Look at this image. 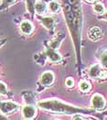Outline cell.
Wrapping results in <instances>:
<instances>
[{"instance_id":"1","label":"cell","mask_w":107,"mask_h":120,"mask_svg":"<svg viewBox=\"0 0 107 120\" xmlns=\"http://www.w3.org/2000/svg\"><path fill=\"white\" fill-rule=\"evenodd\" d=\"M64 15L68 24L69 30L74 41L77 51V57L80 58L81 49V31L82 23V14L80 0H66L64 5Z\"/></svg>"},{"instance_id":"2","label":"cell","mask_w":107,"mask_h":120,"mask_svg":"<svg viewBox=\"0 0 107 120\" xmlns=\"http://www.w3.org/2000/svg\"><path fill=\"white\" fill-rule=\"evenodd\" d=\"M38 105L39 107H41L42 109H45V110L63 113V114H76V113H85V114H87V113H92L91 110L72 106V105H70L67 104H64L62 102H59V100H55V99L39 102Z\"/></svg>"},{"instance_id":"3","label":"cell","mask_w":107,"mask_h":120,"mask_svg":"<svg viewBox=\"0 0 107 120\" xmlns=\"http://www.w3.org/2000/svg\"><path fill=\"white\" fill-rule=\"evenodd\" d=\"M89 75L93 79H99V78H105L107 76V73L103 69H102V67L99 64H94L90 68Z\"/></svg>"},{"instance_id":"4","label":"cell","mask_w":107,"mask_h":120,"mask_svg":"<svg viewBox=\"0 0 107 120\" xmlns=\"http://www.w3.org/2000/svg\"><path fill=\"white\" fill-rule=\"evenodd\" d=\"M92 105L96 110H103L105 106V100L101 94H95L92 98Z\"/></svg>"},{"instance_id":"5","label":"cell","mask_w":107,"mask_h":120,"mask_svg":"<svg viewBox=\"0 0 107 120\" xmlns=\"http://www.w3.org/2000/svg\"><path fill=\"white\" fill-rule=\"evenodd\" d=\"M18 109V105L14 102H0V111L3 114H9Z\"/></svg>"},{"instance_id":"6","label":"cell","mask_w":107,"mask_h":120,"mask_svg":"<svg viewBox=\"0 0 107 120\" xmlns=\"http://www.w3.org/2000/svg\"><path fill=\"white\" fill-rule=\"evenodd\" d=\"M88 36H89L90 40L95 41V40H100L103 37V32H102V30L99 27H92L91 30H89Z\"/></svg>"},{"instance_id":"7","label":"cell","mask_w":107,"mask_h":120,"mask_svg":"<svg viewBox=\"0 0 107 120\" xmlns=\"http://www.w3.org/2000/svg\"><path fill=\"white\" fill-rule=\"evenodd\" d=\"M53 80H54V75H53V73L51 71H46V72H44L41 75V78H40L41 83L43 85H46V86L51 84Z\"/></svg>"},{"instance_id":"8","label":"cell","mask_w":107,"mask_h":120,"mask_svg":"<svg viewBox=\"0 0 107 120\" xmlns=\"http://www.w3.org/2000/svg\"><path fill=\"white\" fill-rule=\"evenodd\" d=\"M36 113H37L36 109H35L33 106H31V105H27V106H25V107L22 109V115H23V116H24L25 118H27V119L34 117L35 115H36Z\"/></svg>"},{"instance_id":"9","label":"cell","mask_w":107,"mask_h":120,"mask_svg":"<svg viewBox=\"0 0 107 120\" xmlns=\"http://www.w3.org/2000/svg\"><path fill=\"white\" fill-rule=\"evenodd\" d=\"M46 54H47V56L49 57V59L51 61H59V60H60L61 59V57H60V55L59 54L58 52H56L55 51V49H52V48H49L47 50V52H46Z\"/></svg>"},{"instance_id":"10","label":"cell","mask_w":107,"mask_h":120,"mask_svg":"<svg viewBox=\"0 0 107 120\" xmlns=\"http://www.w3.org/2000/svg\"><path fill=\"white\" fill-rule=\"evenodd\" d=\"M20 29H21V31L24 34H30L32 32L33 27H32V25H31L30 22H29V21H24V22L21 23Z\"/></svg>"},{"instance_id":"11","label":"cell","mask_w":107,"mask_h":120,"mask_svg":"<svg viewBox=\"0 0 107 120\" xmlns=\"http://www.w3.org/2000/svg\"><path fill=\"white\" fill-rule=\"evenodd\" d=\"M41 22H42V24L47 28V29H51L52 27H53V25H54V19H52V18H44V19H42L41 20Z\"/></svg>"},{"instance_id":"12","label":"cell","mask_w":107,"mask_h":120,"mask_svg":"<svg viewBox=\"0 0 107 120\" xmlns=\"http://www.w3.org/2000/svg\"><path fill=\"white\" fill-rule=\"evenodd\" d=\"M35 10L39 13V14H41V13H44L45 10H46V6L43 2L41 1H39L37 3H35Z\"/></svg>"},{"instance_id":"13","label":"cell","mask_w":107,"mask_h":120,"mask_svg":"<svg viewBox=\"0 0 107 120\" xmlns=\"http://www.w3.org/2000/svg\"><path fill=\"white\" fill-rule=\"evenodd\" d=\"M79 86H80V89L82 91V92H87V91H89L90 88H91L90 83H89L88 82H86V81H81V82H80Z\"/></svg>"},{"instance_id":"14","label":"cell","mask_w":107,"mask_h":120,"mask_svg":"<svg viewBox=\"0 0 107 120\" xmlns=\"http://www.w3.org/2000/svg\"><path fill=\"white\" fill-rule=\"evenodd\" d=\"M49 9L52 12H57L59 8V5L58 2L56 1H52V2H49Z\"/></svg>"},{"instance_id":"15","label":"cell","mask_w":107,"mask_h":120,"mask_svg":"<svg viewBox=\"0 0 107 120\" xmlns=\"http://www.w3.org/2000/svg\"><path fill=\"white\" fill-rule=\"evenodd\" d=\"M93 9H94L95 12H97V13L103 14V13L104 12V7H103V4L97 3V4H95V5H94Z\"/></svg>"},{"instance_id":"16","label":"cell","mask_w":107,"mask_h":120,"mask_svg":"<svg viewBox=\"0 0 107 120\" xmlns=\"http://www.w3.org/2000/svg\"><path fill=\"white\" fill-rule=\"evenodd\" d=\"M101 61H102V64L103 66L107 70V51L103 52L101 56Z\"/></svg>"},{"instance_id":"17","label":"cell","mask_w":107,"mask_h":120,"mask_svg":"<svg viewBox=\"0 0 107 120\" xmlns=\"http://www.w3.org/2000/svg\"><path fill=\"white\" fill-rule=\"evenodd\" d=\"M27 4H28V9H29V11L30 13H33L34 9H35V2H34V0H29L27 2Z\"/></svg>"},{"instance_id":"18","label":"cell","mask_w":107,"mask_h":120,"mask_svg":"<svg viewBox=\"0 0 107 120\" xmlns=\"http://www.w3.org/2000/svg\"><path fill=\"white\" fill-rule=\"evenodd\" d=\"M7 92V85L3 82H0V94H6Z\"/></svg>"},{"instance_id":"19","label":"cell","mask_w":107,"mask_h":120,"mask_svg":"<svg viewBox=\"0 0 107 120\" xmlns=\"http://www.w3.org/2000/svg\"><path fill=\"white\" fill-rule=\"evenodd\" d=\"M73 83H74V82L72 79H70V78H69L66 80V85L68 86V87H71V86H73Z\"/></svg>"},{"instance_id":"20","label":"cell","mask_w":107,"mask_h":120,"mask_svg":"<svg viewBox=\"0 0 107 120\" xmlns=\"http://www.w3.org/2000/svg\"><path fill=\"white\" fill-rule=\"evenodd\" d=\"M14 1H15V0H3L2 5H3V7H7V6L10 5L12 2H14Z\"/></svg>"},{"instance_id":"21","label":"cell","mask_w":107,"mask_h":120,"mask_svg":"<svg viewBox=\"0 0 107 120\" xmlns=\"http://www.w3.org/2000/svg\"><path fill=\"white\" fill-rule=\"evenodd\" d=\"M103 19H104L105 20H107V12H106V13H104V14H103Z\"/></svg>"},{"instance_id":"22","label":"cell","mask_w":107,"mask_h":120,"mask_svg":"<svg viewBox=\"0 0 107 120\" xmlns=\"http://www.w3.org/2000/svg\"><path fill=\"white\" fill-rule=\"evenodd\" d=\"M5 43V40H0V47Z\"/></svg>"},{"instance_id":"23","label":"cell","mask_w":107,"mask_h":120,"mask_svg":"<svg viewBox=\"0 0 107 120\" xmlns=\"http://www.w3.org/2000/svg\"><path fill=\"white\" fill-rule=\"evenodd\" d=\"M88 2H94V1H97V0H86Z\"/></svg>"}]
</instances>
